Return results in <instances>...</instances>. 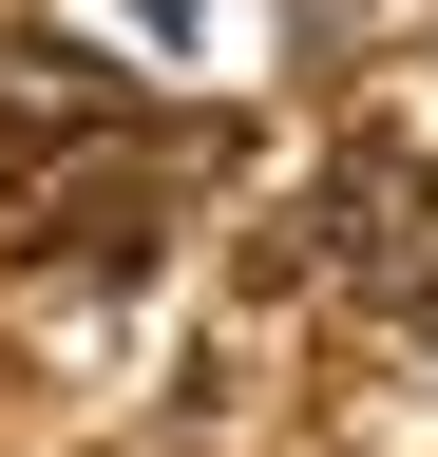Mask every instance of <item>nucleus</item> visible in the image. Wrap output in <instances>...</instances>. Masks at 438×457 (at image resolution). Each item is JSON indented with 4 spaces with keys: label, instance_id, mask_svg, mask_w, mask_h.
Returning <instances> with one entry per match:
<instances>
[{
    "label": "nucleus",
    "instance_id": "1",
    "mask_svg": "<svg viewBox=\"0 0 438 457\" xmlns=\"http://www.w3.org/2000/svg\"><path fill=\"white\" fill-rule=\"evenodd\" d=\"M419 381H438V343H419Z\"/></svg>",
    "mask_w": 438,
    "mask_h": 457
}]
</instances>
